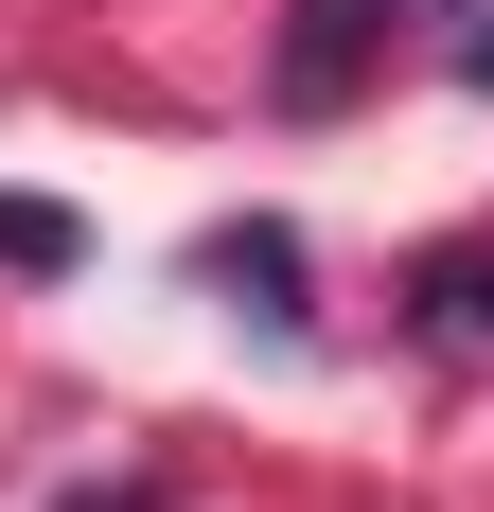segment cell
Segmentation results:
<instances>
[{"label":"cell","mask_w":494,"mask_h":512,"mask_svg":"<svg viewBox=\"0 0 494 512\" xmlns=\"http://www.w3.org/2000/svg\"><path fill=\"white\" fill-rule=\"evenodd\" d=\"M371 71H389V0H283V53H265V89H283L300 124H336Z\"/></svg>","instance_id":"cell-1"},{"label":"cell","mask_w":494,"mask_h":512,"mask_svg":"<svg viewBox=\"0 0 494 512\" xmlns=\"http://www.w3.org/2000/svg\"><path fill=\"white\" fill-rule=\"evenodd\" d=\"M71 248H89V230H71V212H53V195H0V265H36V283H53V265H71Z\"/></svg>","instance_id":"cell-2"},{"label":"cell","mask_w":494,"mask_h":512,"mask_svg":"<svg viewBox=\"0 0 494 512\" xmlns=\"http://www.w3.org/2000/svg\"><path fill=\"white\" fill-rule=\"evenodd\" d=\"M477 89H494V36H477Z\"/></svg>","instance_id":"cell-3"},{"label":"cell","mask_w":494,"mask_h":512,"mask_svg":"<svg viewBox=\"0 0 494 512\" xmlns=\"http://www.w3.org/2000/svg\"><path fill=\"white\" fill-rule=\"evenodd\" d=\"M477 18H494V0H477Z\"/></svg>","instance_id":"cell-4"}]
</instances>
